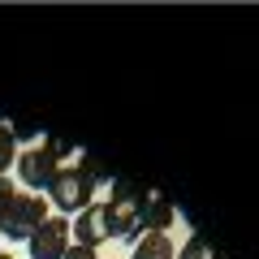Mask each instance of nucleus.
Listing matches in <instances>:
<instances>
[{
	"label": "nucleus",
	"instance_id": "39448f33",
	"mask_svg": "<svg viewBox=\"0 0 259 259\" xmlns=\"http://www.w3.org/2000/svg\"><path fill=\"white\" fill-rule=\"evenodd\" d=\"M18 177L30 186V190H44V186H52L56 177V156L48 147H30L18 156Z\"/></svg>",
	"mask_w": 259,
	"mask_h": 259
},
{
	"label": "nucleus",
	"instance_id": "0eeeda50",
	"mask_svg": "<svg viewBox=\"0 0 259 259\" xmlns=\"http://www.w3.org/2000/svg\"><path fill=\"white\" fill-rule=\"evenodd\" d=\"M173 221H177V207L168 203L164 194H151L147 203H143V225H147V233H168Z\"/></svg>",
	"mask_w": 259,
	"mask_h": 259
},
{
	"label": "nucleus",
	"instance_id": "9d476101",
	"mask_svg": "<svg viewBox=\"0 0 259 259\" xmlns=\"http://www.w3.org/2000/svg\"><path fill=\"white\" fill-rule=\"evenodd\" d=\"M177 259H216V250L207 246L203 238H190V242L182 246V255H177Z\"/></svg>",
	"mask_w": 259,
	"mask_h": 259
},
{
	"label": "nucleus",
	"instance_id": "f03ea898",
	"mask_svg": "<svg viewBox=\"0 0 259 259\" xmlns=\"http://www.w3.org/2000/svg\"><path fill=\"white\" fill-rule=\"evenodd\" d=\"M143 190L134 182H112V199L104 203V225H108V238H130L139 242L143 233Z\"/></svg>",
	"mask_w": 259,
	"mask_h": 259
},
{
	"label": "nucleus",
	"instance_id": "f8f14e48",
	"mask_svg": "<svg viewBox=\"0 0 259 259\" xmlns=\"http://www.w3.org/2000/svg\"><path fill=\"white\" fill-rule=\"evenodd\" d=\"M44 147H48V151H52V156H56V164H61V160L69 156V143H65V139H48Z\"/></svg>",
	"mask_w": 259,
	"mask_h": 259
},
{
	"label": "nucleus",
	"instance_id": "7ed1b4c3",
	"mask_svg": "<svg viewBox=\"0 0 259 259\" xmlns=\"http://www.w3.org/2000/svg\"><path fill=\"white\" fill-rule=\"evenodd\" d=\"M44 221H48V199H39V194H18L13 207H9V216L0 221V233L9 242H30V233Z\"/></svg>",
	"mask_w": 259,
	"mask_h": 259
},
{
	"label": "nucleus",
	"instance_id": "6e6552de",
	"mask_svg": "<svg viewBox=\"0 0 259 259\" xmlns=\"http://www.w3.org/2000/svg\"><path fill=\"white\" fill-rule=\"evenodd\" d=\"M173 255H177V246L168 233H147V238L134 242V259H173Z\"/></svg>",
	"mask_w": 259,
	"mask_h": 259
},
{
	"label": "nucleus",
	"instance_id": "4468645a",
	"mask_svg": "<svg viewBox=\"0 0 259 259\" xmlns=\"http://www.w3.org/2000/svg\"><path fill=\"white\" fill-rule=\"evenodd\" d=\"M0 259H13V255H0Z\"/></svg>",
	"mask_w": 259,
	"mask_h": 259
},
{
	"label": "nucleus",
	"instance_id": "ddd939ff",
	"mask_svg": "<svg viewBox=\"0 0 259 259\" xmlns=\"http://www.w3.org/2000/svg\"><path fill=\"white\" fill-rule=\"evenodd\" d=\"M65 259H100V255H95L91 246H69V250H65Z\"/></svg>",
	"mask_w": 259,
	"mask_h": 259
},
{
	"label": "nucleus",
	"instance_id": "9b49d317",
	"mask_svg": "<svg viewBox=\"0 0 259 259\" xmlns=\"http://www.w3.org/2000/svg\"><path fill=\"white\" fill-rule=\"evenodd\" d=\"M13 199H18V190H13V182H9V173H0V221L9 216V207H13Z\"/></svg>",
	"mask_w": 259,
	"mask_h": 259
},
{
	"label": "nucleus",
	"instance_id": "423d86ee",
	"mask_svg": "<svg viewBox=\"0 0 259 259\" xmlns=\"http://www.w3.org/2000/svg\"><path fill=\"white\" fill-rule=\"evenodd\" d=\"M69 238H78V246H100V242H108V225H104V203H91L78 212V221L69 225Z\"/></svg>",
	"mask_w": 259,
	"mask_h": 259
},
{
	"label": "nucleus",
	"instance_id": "2eb2a0df",
	"mask_svg": "<svg viewBox=\"0 0 259 259\" xmlns=\"http://www.w3.org/2000/svg\"><path fill=\"white\" fill-rule=\"evenodd\" d=\"M0 238H5V233H0Z\"/></svg>",
	"mask_w": 259,
	"mask_h": 259
},
{
	"label": "nucleus",
	"instance_id": "20e7f679",
	"mask_svg": "<svg viewBox=\"0 0 259 259\" xmlns=\"http://www.w3.org/2000/svg\"><path fill=\"white\" fill-rule=\"evenodd\" d=\"M65 250H69V221L65 216H48L30 233V259H65Z\"/></svg>",
	"mask_w": 259,
	"mask_h": 259
},
{
	"label": "nucleus",
	"instance_id": "f257e3e1",
	"mask_svg": "<svg viewBox=\"0 0 259 259\" xmlns=\"http://www.w3.org/2000/svg\"><path fill=\"white\" fill-rule=\"evenodd\" d=\"M100 177H104V168L95 156H87L82 164H65V168H56L52 186H48V199L61 212H82V207L95 203V182Z\"/></svg>",
	"mask_w": 259,
	"mask_h": 259
},
{
	"label": "nucleus",
	"instance_id": "1a4fd4ad",
	"mask_svg": "<svg viewBox=\"0 0 259 259\" xmlns=\"http://www.w3.org/2000/svg\"><path fill=\"white\" fill-rule=\"evenodd\" d=\"M9 164H18V134L13 125H0V173H9Z\"/></svg>",
	"mask_w": 259,
	"mask_h": 259
}]
</instances>
